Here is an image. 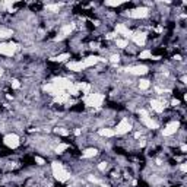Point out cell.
<instances>
[{
	"mask_svg": "<svg viewBox=\"0 0 187 187\" xmlns=\"http://www.w3.org/2000/svg\"><path fill=\"white\" fill-rule=\"evenodd\" d=\"M51 171H53V176H54V178L56 180H59L60 183H66L69 178H70V174L66 171V168L60 164V162H57V161H54V162H51Z\"/></svg>",
	"mask_w": 187,
	"mask_h": 187,
	"instance_id": "6da1fadb",
	"label": "cell"
},
{
	"mask_svg": "<svg viewBox=\"0 0 187 187\" xmlns=\"http://www.w3.org/2000/svg\"><path fill=\"white\" fill-rule=\"evenodd\" d=\"M104 100H105V97L103 94H88L84 97V103L88 107H94V108H100L103 105Z\"/></svg>",
	"mask_w": 187,
	"mask_h": 187,
	"instance_id": "7a4b0ae2",
	"label": "cell"
},
{
	"mask_svg": "<svg viewBox=\"0 0 187 187\" xmlns=\"http://www.w3.org/2000/svg\"><path fill=\"white\" fill-rule=\"evenodd\" d=\"M18 48H19L18 44H15V43H0V54L12 57V56H15V53L18 51Z\"/></svg>",
	"mask_w": 187,
	"mask_h": 187,
	"instance_id": "3957f363",
	"label": "cell"
},
{
	"mask_svg": "<svg viewBox=\"0 0 187 187\" xmlns=\"http://www.w3.org/2000/svg\"><path fill=\"white\" fill-rule=\"evenodd\" d=\"M51 84H54L60 91H65V92H69V91L73 88V85H75L72 81H69V79H66V78H56Z\"/></svg>",
	"mask_w": 187,
	"mask_h": 187,
	"instance_id": "277c9868",
	"label": "cell"
},
{
	"mask_svg": "<svg viewBox=\"0 0 187 187\" xmlns=\"http://www.w3.org/2000/svg\"><path fill=\"white\" fill-rule=\"evenodd\" d=\"M3 143H5L8 148H10V149H16L19 145H21V140H19L18 135L9 133V135H6V136L3 138Z\"/></svg>",
	"mask_w": 187,
	"mask_h": 187,
	"instance_id": "5b68a950",
	"label": "cell"
},
{
	"mask_svg": "<svg viewBox=\"0 0 187 187\" xmlns=\"http://www.w3.org/2000/svg\"><path fill=\"white\" fill-rule=\"evenodd\" d=\"M127 15L133 19H142V18H146L149 15V9L148 8H136V9H132L127 10Z\"/></svg>",
	"mask_w": 187,
	"mask_h": 187,
	"instance_id": "8992f818",
	"label": "cell"
},
{
	"mask_svg": "<svg viewBox=\"0 0 187 187\" xmlns=\"http://www.w3.org/2000/svg\"><path fill=\"white\" fill-rule=\"evenodd\" d=\"M130 129H132L130 122H129L127 119H123L122 122L116 126L114 132H116V135H126L127 132H130Z\"/></svg>",
	"mask_w": 187,
	"mask_h": 187,
	"instance_id": "52a82bcc",
	"label": "cell"
},
{
	"mask_svg": "<svg viewBox=\"0 0 187 187\" xmlns=\"http://www.w3.org/2000/svg\"><path fill=\"white\" fill-rule=\"evenodd\" d=\"M130 75H135V76H142V75H146L148 73V67L143 65H138V66H130L126 69Z\"/></svg>",
	"mask_w": 187,
	"mask_h": 187,
	"instance_id": "ba28073f",
	"label": "cell"
},
{
	"mask_svg": "<svg viewBox=\"0 0 187 187\" xmlns=\"http://www.w3.org/2000/svg\"><path fill=\"white\" fill-rule=\"evenodd\" d=\"M178 127H180V123L178 122H171L165 127V129H162V135L164 136H171V135H176V132L178 130Z\"/></svg>",
	"mask_w": 187,
	"mask_h": 187,
	"instance_id": "9c48e42d",
	"label": "cell"
},
{
	"mask_svg": "<svg viewBox=\"0 0 187 187\" xmlns=\"http://www.w3.org/2000/svg\"><path fill=\"white\" fill-rule=\"evenodd\" d=\"M82 62H84L85 67H91V66H95L98 62H107V59H103V57H98V56H88Z\"/></svg>",
	"mask_w": 187,
	"mask_h": 187,
	"instance_id": "30bf717a",
	"label": "cell"
},
{
	"mask_svg": "<svg viewBox=\"0 0 187 187\" xmlns=\"http://www.w3.org/2000/svg\"><path fill=\"white\" fill-rule=\"evenodd\" d=\"M132 41L136 44V46H145V43H146V34H143V32H133V35H132Z\"/></svg>",
	"mask_w": 187,
	"mask_h": 187,
	"instance_id": "8fae6325",
	"label": "cell"
},
{
	"mask_svg": "<svg viewBox=\"0 0 187 187\" xmlns=\"http://www.w3.org/2000/svg\"><path fill=\"white\" fill-rule=\"evenodd\" d=\"M116 34H122V35H124L126 40H127V38H132L133 31H130L124 24H117V27H116Z\"/></svg>",
	"mask_w": 187,
	"mask_h": 187,
	"instance_id": "7c38bea8",
	"label": "cell"
},
{
	"mask_svg": "<svg viewBox=\"0 0 187 187\" xmlns=\"http://www.w3.org/2000/svg\"><path fill=\"white\" fill-rule=\"evenodd\" d=\"M67 69L72 72H82L84 69H86L82 60H76V62H69L67 63Z\"/></svg>",
	"mask_w": 187,
	"mask_h": 187,
	"instance_id": "4fadbf2b",
	"label": "cell"
},
{
	"mask_svg": "<svg viewBox=\"0 0 187 187\" xmlns=\"http://www.w3.org/2000/svg\"><path fill=\"white\" fill-rule=\"evenodd\" d=\"M151 108H152L155 113H158V114H159V113L164 111L165 105H164L162 101H159V100H152V101H151Z\"/></svg>",
	"mask_w": 187,
	"mask_h": 187,
	"instance_id": "5bb4252c",
	"label": "cell"
},
{
	"mask_svg": "<svg viewBox=\"0 0 187 187\" xmlns=\"http://www.w3.org/2000/svg\"><path fill=\"white\" fill-rule=\"evenodd\" d=\"M140 122L143 123V124H145V126H146L148 129H157V127H158V124H157V123L154 122V120L151 119L149 116H145V117H140Z\"/></svg>",
	"mask_w": 187,
	"mask_h": 187,
	"instance_id": "9a60e30c",
	"label": "cell"
},
{
	"mask_svg": "<svg viewBox=\"0 0 187 187\" xmlns=\"http://www.w3.org/2000/svg\"><path fill=\"white\" fill-rule=\"evenodd\" d=\"M75 29V24H66V25H63L62 27V29H60V35L62 37H67V35H70V32Z\"/></svg>",
	"mask_w": 187,
	"mask_h": 187,
	"instance_id": "2e32d148",
	"label": "cell"
},
{
	"mask_svg": "<svg viewBox=\"0 0 187 187\" xmlns=\"http://www.w3.org/2000/svg\"><path fill=\"white\" fill-rule=\"evenodd\" d=\"M75 88L78 91H82L85 95L91 94V85H88L86 82H78V84H75Z\"/></svg>",
	"mask_w": 187,
	"mask_h": 187,
	"instance_id": "e0dca14e",
	"label": "cell"
},
{
	"mask_svg": "<svg viewBox=\"0 0 187 187\" xmlns=\"http://www.w3.org/2000/svg\"><path fill=\"white\" fill-rule=\"evenodd\" d=\"M97 155H98V149H95V148H88V149L84 151L82 158H94V157H97Z\"/></svg>",
	"mask_w": 187,
	"mask_h": 187,
	"instance_id": "ac0fdd59",
	"label": "cell"
},
{
	"mask_svg": "<svg viewBox=\"0 0 187 187\" xmlns=\"http://www.w3.org/2000/svg\"><path fill=\"white\" fill-rule=\"evenodd\" d=\"M100 136H104V138H113V136H116V132L114 129H108V127H105V129H100Z\"/></svg>",
	"mask_w": 187,
	"mask_h": 187,
	"instance_id": "d6986e66",
	"label": "cell"
},
{
	"mask_svg": "<svg viewBox=\"0 0 187 187\" xmlns=\"http://www.w3.org/2000/svg\"><path fill=\"white\" fill-rule=\"evenodd\" d=\"M69 57H70V54H69V53H65V54H59V56L53 57L51 60H54V62H59V63H62V62H66V60H67Z\"/></svg>",
	"mask_w": 187,
	"mask_h": 187,
	"instance_id": "ffe728a7",
	"label": "cell"
},
{
	"mask_svg": "<svg viewBox=\"0 0 187 187\" xmlns=\"http://www.w3.org/2000/svg\"><path fill=\"white\" fill-rule=\"evenodd\" d=\"M123 3H124V0H117V2L116 0H107L105 2V5L107 6H111V8H117V6H120Z\"/></svg>",
	"mask_w": 187,
	"mask_h": 187,
	"instance_id": "44dd1931",
	"label": "cell"
},
{
	"mask_svg": "<svg viewBox=\"0 0 187 187\" xmlns=\"http://www.w3.org/2000/svg\"><path fill=\"white\" fill-rule=\"evenodd\" d=\"M151 86V82L148 81V79H140V82H139V88L142 89V91H146L148 88Z\"/></svg>",
	"mask_w": 187,
	"mask_h": 187,
	"instance_id": "7402d4cb",
	"label": "cell"
},
{
	"mask_svg": "<svg viewBox=\"0 0 187 187\" xmlns=\"http://www.w3.org/2000/svg\"><path fill=\"white\" fill-rule=\"evenodd\" d=\"M152 57V53H151V50H143L142 53L139 54V59H143V60H146V59H151Z\"/></svg>",
	"mask_w": 187,
	"mask_h": 187,
	"instance_id": "603a6c76",
	"label": "cell"
},
{
	"mask_svg": "<svg viewBox=\"0 0 187 187\" xmlns=\"http://www.w3.org/2000/svg\"><path fill=\"white\" fill-rule=\"evenodd\" d=\"M116 44H117V47H120V48H126L127 44H129V41H127L126 38H123V40H116Z\"/></svg>",
	"mask_w": 187,
	"mask_h": 187,
	"instance_id": "cb8c5ba5",
	"label": "cell"
},
{
	"mask_svg": "<svg viewBox=\"0 0 187 187\" xmlns=\"http://www.w3.org/2000/svg\"><path fill=\"white\" fill-rule=\"evenodd\" d=\"M63 5L62 3H56V5H47V10H51V12H57Z\"/></svg>",
	"mask_w": 187,
	"mask_h": 187,
	"instance_id": "d4e9b609",
	"label": "cell"
},
{
	"mask_svg": "<svg viewBox=\"0 0 187 187\" xmlns=\"http://www.w3.org/2000/svg\"><path fill=\"white\" fill-rule=\"evenodd\" d=\"M12 37V31L9 29H0V38H9Z\"/></svg>",
	"mask_w": 187,
	"mask_h": 187,
	"instance_id": "484cf974",
	"label": "cell"
},
{
	"mask_svg": "<svg viewBox=\"0 0 187 187\" xmlns=\"http://www.w3.org/2000/svg\"><path fill=\"white\" fill-rule=\"evenodd\" d=\"M67 148H69L67 143H60V145L56 148V154H63V151H66Z\"/></svg>",
	"mask_w": 187,
	"mask_h": 187,
	"instance_id": "4316f807",
	"label": "cell"
},
{
	"mask_svg": "<svg viewBox=\"0 0 187 187\" xmlns=\"http://www.w3.org/2000/svg\"><path fill=\"white\" fill-rule=\"evenodd\" d=\"M54 132L59 133V135H62V136H67L69 135V130H66V129H54Z\"/></svg>",
	"mask_w": 187,
	"mask_h": 187,
	"instance_id": "83f0119b",
	"label": "cell"
},
{
	"mask_svg": "<svg viewBox=\"0 0 187 187\" xmlns=\"http://www.w3.org/2000/svg\"><path fill=\"white\" fill-rule=\"evenodd\" d=\"M12 88H13V89H19V88H21V82H19L18 79H13V81H12Z\"/></svg>",
	"mask_w": 187,
	"mask_h": 187,
	"instance_id": "f1b7e54d",
	"label": "cell"
},
{
	"mask_svg": "<svg viewBox=\"0 0 187 187\" xmlns=\"http://www.w3.org/2000/svg\"><path fill=\"white\" fill-rule=\"evenodd\" d=\"M3 6H5V8H8V9H9V12H12V6H13V0H9V2H5V3H3Z\"/></svg>",
	"mask_w": 187,
	"mask_h": 187,
	"instance_id": "f546056e",
	"label": "cell"
},
{
	"mask_svg": "<svg viewBox=\"0 0 187 187\" xmlns=\"http://www.w3.org/2000/svg\"><path fill=\"white\" fill-rule=\"evenodd\" d=\"M110 60H111L113 63H119V60H120V56H119V54H113V56L110 57Z\"/></svg>",
	"mask_w": 187,
	"mask_h": 187,
	"instance_id": "4dcf8cb0",
	"label": "cell"
},
{
	"mask_svg": "<svg viewBox=\"0 0 187 187\" xmlns=\"http://www.w3.org/2000/svg\"><path fill=\"white\" fill-rule=\"evenodd\" d=\"M35 162H37L38 165H44V164H46V161L41 158V157H35Z\"/></svg>",
	"mask_w": 187,
	"mask_h": 187,
	"instance_id": "1f68e13d",
	"label": "cell"
},
{
	"mask_svg": "<svg viewBox=\"0 0 187 187\" xmlns=\"http://www.w3.org/2000/svg\"><path fill=\"white\" fill-rule=\"evenodd\" d=\"M98 168L101 170V171H105V170H107V162H100Z\"/></svg>",
	"mask_w": 187,
	"mask_h": 187,
	"instance_id": "d6a6232c",
	"label": "cell"
},
{
	"mask_svg": "<svg viewBox=\"0 0 187 187\" xmlns=\"http://www.w3.org/2000/svg\"><path fill=\"white\" fill-rule=\"evenodd\" d=\"M88 180H89L91 183H98V180H97V178L94 177V176H89V177H88Z\"/></svg>",
	"mask_w": 187,
	"mask_h": 187,
	"instance_id": "836d02e7",
	"label": "cell"
},
{
	"mask_svg": "<svg viewBox=\"0 0 187 187\" xmlns=\"http://www.w3.org/2000/svg\"><path fill=\"white\" fill-rule=\"evenodd\" d=\"M116 35H117L116 32H110V34H107V38H108V40H111V38H114Z\"/></svg>",
	"mask_w": 187,
	"mask_h": 187,
	"instance_id": "e575fe53",
	"label": "cell"
},
{
	"mask_svg": "<svg viewBox=\"0 0 187 187\" xmlns=\"http://www.w3.org/2000/svg\"><path fill=\"white\" fill-rule=\"evenodd\" d=\"M180 170H181L183 173H186V171H187V165H186V164H181V165H180Z\"/></svg>",
	"mask_w": 187,
	"mask_h": 187,
	"instance_id": "d590c367",
	"label": "cell"
},
{
	"mask_svg": "<svg viewBox=\"0 0 187 187\" xmlns=\"http://www.w3.org/2000/svg\"><path fill=\"white\" fill-rule=\"evenodd\" d=\"M171 104H173L174 107H177L178 104H180V100H173V101H171Z\"/></svg>",
	"mask_w": 187,
	"mask_h": 187,
	"instance_id": "8d00e7d4",
	"label": "cell"
},
{
	"mask_svg": "<svg viewBox=\"0 0 187 187\" xmlns=\"http://www.w3.org/2000/svg\"><path fill=\"white\" fill-rule=\"evenodd\" d=\"M180 149H181V152L184 154V152L187 151V146H186V145H181V148H180Z\"/></svg>",
	"mask_w": 187,
	"mask_h": 187,
	"instance_id": "74e56055",
	"label": "cell"
},
{
	"mask_svg": "<svg viewBox=\"0 0 187 187\" xmlns=\"http://www.w3.org/2000/svg\"><path fill=\"white\" fill-rule=\"evenodd\" d=\"M75 135H76V136H79V135H81V129H76V130H75Z\"/></svg>",
	"mask_w": 187,
	"mask_h": 187,
	"instance_id": "f35d334b",
	"label": "cell"
},
{
	"mask_svg": "<svg viewBox=\"0 0 187 187\" xmlns=\"http://www.w3.org/2000/svg\"><path fill=\"white\" fill-rule=\"evenodd\" d=\"M139 145H140V146H145V145H146V142H145V140H142V142H139Z\"/></svg>",
	"mask_w": 187,
	"mask_h": 187,
	"instance_id": "ab89813d",
	"label": "cell"
},
{
	"mask_svg": "<svg viewBox=\"0 0 187 187\" xmlns=\"http://www.w3.org/2000/svg\"><path fill=\"white\" fill-rule=\"evenodd\" d=\"M101 187H110V186H107V184H101Z\"/></svg>",
	"mask_w": 187,
	"mask_h": 187,
	"instance_id": "60d3db41",
	"label": "cell"
},
{
	"mask_svg": "<svg viewBox=\"0 0 187 187\" xmlns=\"http://www.w3.org/2000/svg\"><path fill=\"white\" fill-rule=\"evenodd\" d=\"M3 75V70H2V69H0V76Z\"/></svg>",
	"mask_w": 187,
	"mask_h": 187,
	"instance_id": "b9f144b4",
	"label": "cell"
}]
</instances>
